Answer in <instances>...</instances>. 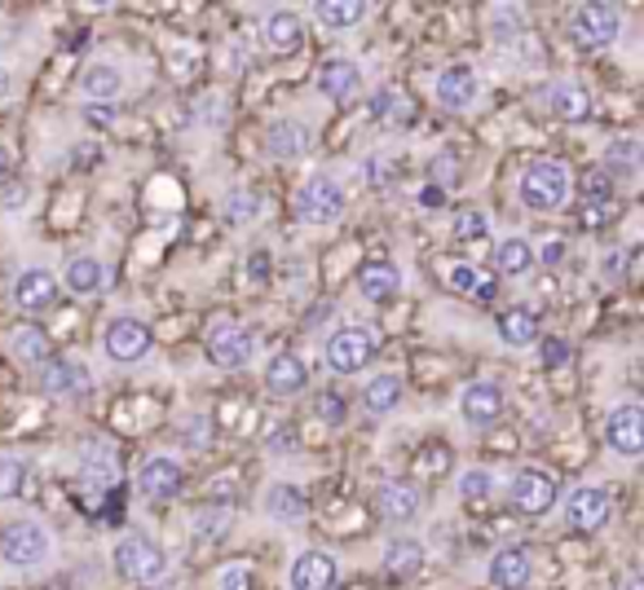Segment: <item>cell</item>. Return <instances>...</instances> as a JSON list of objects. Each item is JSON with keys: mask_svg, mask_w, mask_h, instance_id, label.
Masks as SVG:
<instances>
[{"mask_svg": "<svg viewBox=\"0 0 644 590\" xmlns=\"http://www.w3.org/2000/svg\"><path fill=\"white\" fill-rule=\"evenodd\" d=\"M115 573L128 587H155L168 573V551L146 534H128L115 542Z\"/></svg>", "mask_w": 644, "mask_h": 590, "instance_id": "1", "label": "cell"}, {"mask_svg": "<svg viewBox=\"0 0 644 590\" xmlns=\"http://www.w3.org/2000/svg\"><path fill=\"white\" fill-rule=\"evenodd\" d=\"M517 194H521V203L530 212H561L565 199H570V172H565V164H557V159L530 164L521 172V181H517Z\"/></svg>", "mask_w": 644, "mask_h": 590, "instance_id": "2", "label": "cell"}, {"mask_svg": "<svg viewBox=\"0 0 644 590\" xmlns=\"http://www.w3.org/2000/svg\"><path fill=\"white\" fill-rule=\"evenodd\" d=\"M53 556V538L35 520H13L0 529V560L9 569H40Z\"/></svg>", "mask_w": 644, "mask_h": 590, "instance_id": "3", "label": "cell"}, {"mask_svg": "<svg viewBox=\"0 0 644 590\" xmlns=\"http://www.w3.org/2000/svg\"><path fill=\"white\" fill-rule=\"evenodd\" d=\"M508 498H512V507H517L521 516L539 520V516H548V512L561 503V481H557L548 467H521V472L512 476V485H508Z\"/></svg>", "mask_w": 644, "mask_h": 590, "instance_id": "4", "label": "cell"}, {"mask_svg": "<svg viewBox=\"0 0 644 590\" xmlns=\"http://www.w3.org/2000/svg\"><path fill=\"white\" fill-rule=\"evenodd\" d=\"M349 199H344V186L335 177H310L301 190H297V217L305 225H335L344 217Z\"/></svg>", "mask_w": 644, "mask_h": 590, "instance_id": "5", "label": "cell"}, {"mask_svg": "<svg viewBox=\"0 0 644 590\" xmlns=\"http://www.w3.org/2000/svg\"><path fill=\"white\" fill-rule=\"evenodd\" d=\"M623 31V13L614 4H579L570 13V40L583 49H610Z\"/></svg>", "mask_w": 644, "mask_h": 590, "instance_id": "6", "label": "cell"}, {"mask_svg": "<svg viewBox=\"0 0 644 590\" xmlns=\"http://www.w3.org/2000/svg\"><path fill=\"white\" fill-rule=\"evenodd\" d=\"M375 352H380V339H375L371 326H340V330L326 339V366H331L335 375L362 370Z\"/></svg>", "mask_w": 644, "mask_h": 590, "instance_id": "7", "label": "cell"}, {"mask_svg": "<svg viewBox=\"0 0 644 590\" xmlns=\"http://www.w3.org/2000/svg\"><path fill=\"white\" fill-rule=\"evenodd\" d=\"M252 348H257V339H252V330L239 326V322H217V326L208 330V357H212V366H221V370L248 366V361H252Z\"/></svg>", "mask_w": 644, "mask_h": 590, "instance_id": "8", "label": "cell"}, {"mask_svg": "<svg viewBox=\"0 0 644 590\" xmlns=\"http://www.w3.org/2000/svg\"><path fill=\"white\" fill-rule=\"evenodd\" d=\"M605 441L619 459H641L644 454V410L636 401H623L605 419Z\"/></svg>", "mask_w": 644, "mask_h": 590, "instance_id": "9", "label": "cell"}, {"mask_svg": "<svg viewBox=\"0 0 644 590\" xmlns=\"http://www.w3.org/2000/svg\"><path fill=\"white\" fill-rule=\"evenodd\" d=\"M150 330L137 322V317H115L111 326H106V335H102V348H106V357L115 361V366H133V361H142L146 352H150Z\"/></svg>", "mask_w": 644, "mask_h": 590, "instance_id": "10", "label": "cell"}, {"mask_svg": "<svg viewBox=\"0 0 644 590\" xmlns=\"http://www.w3.org/2000/svg\"><path fill=\"white\" fill-rule=\"evenodd\" d=\"M565 525L579 529V534H596L605 520H610V494L596 489V485H579L565 494Z\"/></svg>", "mask_w": 644, "mask_h": 590, "instance_id": "11", "label": "cell"}, {"mask_svg": "<svg viewBox=\"0 0 644 590\" xmlns=\"http://www.w3.org/2000/svg\"><path fill=\"white\" fill-rule=\"evenodd\" d=\"M137 489H142L150 503H168V498H177V494L186 489V472L177 467V459L155 454V459H146V463L137 467Z\"/></svg>", "mask_w": 644, "mask_h": 590, "instance_id": "12", "label": "cell"}, {"mask_svg": "<svg viewBox=\"0 0 644 590\" xmlns=\"http://www.w3.org/2000/svg\"><path fill=\"white\" fill-rule=\"evenodd\" d=\"M335 582H340V565L331 551H301L288 569L292 590H335Z\"/></svg>", "mask_w": 644, "mask_h": 590, "instance_id": "13", "label": "cell"}, {"mask_svg": "<svg viewBox=\"0 0 644 590\" xmlns=\"http://www.w3.org/2000/svg\"><path fill=\"white\" fill-rule=\"evenodd\" d=\"M433 97H437V106L442 110H468L472 102H477V71L468 66V62H455V66H446L442 75H437V84H433Z\"/></svg>", "mask_w": 644, "mask_h": 590, "instance_id": "14", "label": "cell"}, {"mask_svg": "<svg viewBox=\"0 0 644 590\" xmlns=\"http://www.w3.org/2000/svg\"><path fill=\"white\" fill-rule=\"evenodd\" d=\"M459 419L468 428H490L503 419V388L499 383H468L459 392Z\"/></svg>", "mask_w": 644, "mask_h": 590, "instance_id": "15", "label": "cell"}, {"mask_svg": "<svg viewBox=\"0 0 644 590\" xmlns=\"http://www.w3.org/2000/svg\"><path fill=\"white\" fill-rule=\"evenodd\" d=\"M40 388L49 397H71V392H89V366L71 361V357H44L40 366Z\"/></svg>", "mask_w": 644, "mask_h": 590, "instance_id": "16", "label": "cell"}, {"mask_svg": "<svg viewBox=\"0 0 644 590\" xmlns=\"http://www.w3.org/2000/svg\"><path fill=\"white\" fill-rule=\"evenodd\" d=\"M266 388H270L274 397H283V401L301 397V392L310 388V366H305V357H297V352H274L270 366H266Z\"/></svg>", "mask_w": 644, "mask_h": 590, "instance_id": "17", "label": "cell"}, {"mask_svg": "<svg viewBox=\"0 0 644 590\" xmlns=\"http://www.w3.org/2000/svg\"><path fill=\"white\" fill-rule=\"evenodd\" d=\"M530 573H534V565H530V551L526 547H503L486 565V582L495 590H526L530 587Z\"/></svg>", "mask_w": 644, "mask_h": 590, "instance_id": "18", "label": "cell"}, {"mask_svg": "<svg viewBox=\"0 0 644 590\" xmlns=\"http://www.w3.org/2000/svg\"><path fill=\"white\" fill-rule=\"evenodd\" d=\"M375 516L388 520V525H411V520L419 516V489L406 485V481L380 485V494H375Z\"/></svg>", "mask_w": 644, "mask_h": 590, "instance_id": "19", "label": "cell"}, {"mask_svg": "<svg viewBox=\"0 0 644 590\" xmlns=\"http://www.w3.org/2000/svg\"><path fill=\"white\" fill-rule=\"evenodd\" d=\"M261 31H266V44H270L274 53H301V49H305V22H301L297 9H274V13H266Z\"/></svg>", "mask_w": 644, "mask_h": 590, "instance_id": "20", "label": "cell"}, {"mask_svg": "<svg viewBox=\"0 0 644 590\" xmlns=\"http://www.w3.org/2000/svg\"><path fill=\"white\" fill-rule=\"evenodd\" d=\"M58 299V278L49 270H22L13 283V304L27 313H44Z\"/></svg>", "mask_w": 644, "mask_h": 590, "instance_id": "21", "label": "cell"}, {"mask_svg": "<svg viewBox=\"0 0 644 590\" xmlns=\"http://www.w3.org/2000/svg\"><path fill=\"white\" fill-rule=\"evenodd\" d=\"M266 516L270 520H279V525H301L305 516H310V498H305V489H297V485H274L270 494H266Z\"/></svg>", "mask_w": 644, "mask_h": 590, "instance_id": "22", "label": "cell"}, {"mask_svg": "<svg viewBox=\"0 0 644 590\" xmlns=\"http://www.w3.org/2000/svg\"><path fill=\"white\" fill-rule=\"evenodd\" d=\"M357 88H362V71H357L353 62H344V57L322 62V71H319V93L322 97H331V102H349Z\"/></svg>", "mask_w": 644, "mask_h": 590, "instance_id": "23", "label": "cell"}, {"mask_svg": "<svg viewBox=\"0 0 644 590\" xmlns=\"http://www.w3.org/2000/svg\"><path fill=\"white\" fill-rule=\"evenodd\" d=\"M548 106H552L557 119H588L592 115V93L574 80H557L548 88Z\"/></svg>", "mask_w": 644, "mask_h": 590, "instance_id": "24", "label": "cell"}, {"mask_svg": "<svg viewBox=\"0 0 644 590\" xmlns=\"http://www.w3.org/2000/svg\"><path fill=\"white\" fill-rule=\"evenodd\" d=\"M266 146L274 159H301L310 150V128L301 119H279V124H270Z\"/></svg>", "mask_w": 644, "mask_h": 590, "instance_id": "25", "label": "cell"}, {"mask_svg": "<svg viewBox=\"0 0 644 590\" xmlns=\"http://www.w3.org/2000/svg\"><path fill=\"white\" fill-rule=\"evenodd\" d=\"M357 292L371 304H384V299H393L402 292V274L393 265H384V261H371V265L357 270Z\"/></svg>", "mask_w": 644, "mask_h": 590, "instance_id": "26", "label": "cell"}, {"mask_svg": "<svg viewBox=\"0 0 644 590\" xmlns=\"http://www.w3.org/2000/svg\"><path fill=\"white\" fill-rule=\"evenodd\" d=\"M62 287L75 295H97L106 287V265L97 256H71L62 270Z\"/></svg>", "mask_w": 644, "mask_h": 590, "instance_id": "27", "label": "cell"}, {"mask_svg": "<svg viewBox=\"0 0 644 590\" xmlns=\"http://www.w3.org/2000/svg\"><path fill=\"white\" fill-rule=\"evenodd\" d=\"M80 93L89 97V106H97V102H111V106H115V97L124 93V75H120L115 66H106V62H93V66L80 75Z\"/></svg>", "mask_w": 644, "mask_h": 590, "instance_id": "28", "label": "cell"}, {"mask_svg": "<svg viewBox=\"0 0 644 590\" xmlns=\"http://www.w3.org/2000/svg\"><path fill=\"white\" fill-rule=\"evenodd\" d=\"M419 569H424V542H415V538H393V542L384 547V573H388V578L406 582V578H415Z\"/></svg>", "mask_w": 644, "mask_h": 590, "instance_id": "29", "label": "cell"}, {"mask_svg": "<svg viewBox=\"0 0 644 590\" xmlns=\"http://www.w3.org/2000/svg\"><path fill=\"white\" fill-rule=\"evenodd\" d=\"M366 13H371V4H362V0H319L314 4V18H319L322 31H349Z\"/></svg>", "mask_w": 644, "mask_h": 590, "instance_id": "30", "label": "cell"}, {"mask_svg": "<svg viewBox=\"0 0 644 590\" xmlns=\"http://www.w3.org/2000/svg\"><path fill=\"white\" fill-rule=\"evenodd\" d=\"M397 401H402V375H375L362 388L366 414H388V410H397Z\"/></svg>", "mask_w": 644, "mask_h": 590, "instance_id": "31", "label": "cell"}, {"mask_svg": "<svg viewBox=\"0 0 644 590\" xmlns=\"http://www.w3.org/2000/svg\"><path fill=\"white\" fill-rule=\"evenodd\" d=\"M499 339H503L508 348H526V344H534V339H539V322H534V313H530V308H508V313L499 317Z\"/></svg>", "mask_w": 644, "mask_h": 590, "instance_id": "32", "label": "cell"}, {"mask_svg": "<svg viewBox=\"0 0 644 590\" xmlns=\"http://www.w3.org/2000/svg\"><path fill=\"white\" fill-rule=\"evenodd\" d=\"M495 261H499V274L503 278H526L534 270V247L526 239H503L499 252H495Z\"/></svg>", "mask_w": 644, "mask_h": 590, "instance_id": "33", "label": "cell"}, {"mask_svg": "<svg viewBox=\"0 0 644 590\" xmlns=\"http://www.w3.org/2000/svg\"><path fill=\"white\" fill-rule=\"evenodd\" d=\"M9 348H13V357H18L22 366H40V361L49 357V335H44L40 326H18L13 339H9Z\"/></svg>", "mask_w": 644, "mask_h": 590, "instance_id": "34", "label": "cell"}, {"mask_svg": "<svg viewBox=\"0 0 644 590\" xmlns=\"http://www.w3.org/2000/svg\"><path fill=\"white\" fill-rule=\"evenodd\" d=\"M84 476H89L93 485H111V481L120 476V459H115L102 441H89V450H84Z\"/></svg>", "mask_w": 644, "mask_h": 590, "instance_id": "35", "label": "cell"}, {"mask_svg": "<svg viewBox=\"0 0 644 590\" xmlns=\"http://www.w3.org/2000/svg\"><path fill=\"white\" fill-rule=\"evenodd\" d=\"M636 168H641V141H636V137L610 141V150H605V172H610V177H614V172L636 177Z\"/></svg>", "mask_w": 644, "mask_h": 590, "instance_id": "36", "label": "cell"}, {"mask_svg": "<svg viewBox=\"0 0 644 590\" xmlns=\"http://www.w3.org/2000/svg\"><path fill=\"white\" fill-rule=\"evenodd\" d=\"M261 212H266V199L257 190H235L226 199V221L230 225H252V221H261Z\"/></svg>", "mask_w": 644, "mask_h": 590, "instance_id": "37", "label": "cell"}, {"mask_svg": "<svg viewBox=\"0 0 644 590\" xmlns=\"http://www.w3.org/2000/svg\"><path fill=\"white\" fill-rule=\"evenodd\" d=\"M27 489V463L18 454H0V503H13Z\"/></svg>", "mask_w": 644, "mask_h": 590, "instance_id": "38", "label": "cell"}, {"mask_svg": "<svg viewBox=\"0 0 644 590\" xmlns=\"http://www.w3.org/2000/svg\"><path fill=\"white\" fill-rule=\"evenodd\" d=\"M490 494H495V472L468 467V472L459 476V498H464V503H486Z\"/></svg>", "mask_w": 644, "mask_h": 590, "instance_id": "39", "label": "cell"}, {"mask_svg": "<svg viewBox=\"0 0 644 590\" xmlns=\"http://www.w3.org/2000/svg\"><path fill=\"white\" fill-rule=\"evenodd\" d=\"M195 538L199 542H221L226 538V529H230V512H217V507H204V512H195Z\"/></svg>", "mask_w": 644, "mask_h": 590, "instance_id": "40", "label": "cell"}, {"mask_svg": "<svg viewBox=\"0 0 644 590\" xmlns=\"http://www.w3.org/2000/svg\"><path fill=\"white\" fill-rule=\"evenodd\" d=\"M490 35L495 40H517L521 35V9L517 4H490Z\"/></svg>", "mask_w": 644, "mask_h": 590, "instance_id": "41", "label": "cell"}, {"mask_svg": "<svg viewBox=\"0 0 644 590\" xmlns=\"http://www.w3.org/2000/svg\"><path fill=\"white\" fill-rule=\"evenodd\" d=\"M583 199L596 203V208H610V199H614V177H610L605 168H592V172L583 177Z\"/></svg>", "mask_w": 644, "mask_h": 590, "instance_id": "42", "label": "cell"}, {"mask_svg": "<svg viewBox=\"0 0 644 590\" xmlns=\"http://www.w3.org/2000/svg\"><path fill=\"white\" fill-rule=\"evenodd\" d=\"M486 230H490V225H486V212H477V208H468V212L455 217V239H459V243H481Z\"/></svg>", "mask_w": 644, "mask_h": 590, "instance_id": "43", "label": "cell"}, {"mask_svg": "<svg viewBox=\"0 0 644 590\" xmlns=\"http://www.w3.org/2000/svg\"><path fill=\"white\" fill-rule=\"evenodd\" d=\"M252 587H257V578H252L248 565H226L217 573V590H252Z\"/></svg>", "mask_w": 644, "mask_h": 590, "instance_id": "44", "label": "cell"}, {"mask_svg": "<svg viewBox=\"0 0 644 590\" xmlns=\"http://www.w3.org/2000/svg\"><path fill=\"white\" fill-rule=\"evenodd\" d=\"M446 278H450V287H455V292H481V278H477V270H472V265H464V261L446 265Z\"/></svg>", "mask_w": 644, "mask_h": 590, "instance_id": "45", "label": "cell"}, {"mask_svg": "<svg viewBox=\"0 0 644 590\" xmlns=\"http://www.w3.org/2000/svg\"><path fill=\"white\" fill-rule=\"evenodd\" d=\"M319 414H322V423L340 428V423H344V397H335V392L319 397Z\"/></svg>", "mask_w": 644, "mask_h": 590, "instance_id": "46", "label": "cell"}, {"mask_svg": "<svg viewBox=\"0 0 644 590\" xmlns=\"http://www.w3.org/2000/svg\"><path fill=\"white\" fill-rule=\"evenodd\" d=\"M419 208H424V212L446 208V186H437V181H433V186H424V190H419Z\"/></svg>", "mask_w": 644, "mask_h": 590, "instance_id": "47", "label": "cell"}, {"mask_svg": "<svg viewBox=\"0 0 644 590\" xmlns=\"http://www.w3.org/2000/svg\"><path fill=\"white\" fill-rule=\"evenodd\" d=\"M248 274H252L257 283H266V274H270V256H266V252H252V256H248Z\"/></svg>", "mask_w": 644, "mask_h": 590, "instance_id": "48", "label": "cell"}, {"mask_svg": "<svg viewBox=\"0 0 644 590\" xmlns=\"http://www.w3.org/2000/svg\"><path fill=\"white\" fill-rule=\"evenodd\" d=\"M366 181L371 186H384L388 181V164L384 159H366Z\"/></svg>", "mask_w": 644, "mask_h": 590, "instance_id": "49", "label": "cell"}, {"mask_svg": "<svg viewBox=\"0 0 644 590\" xmlns=\"http://www.w3.org/2000/svg\"><path fill=\"white\" fill-rule=\"evenodd\" d=\"M288 450H297V432H274L270 436V454H288Z\"/></svg>", "mask_w": 644, "mask_h": 590, "instance_id": "50", "label": "cell"}, {"mask_svg": "<svg viewBox=\"0 0 644 590\" xmlns=\"http://www.w3.org/2000/svg\"><path fill=\"white\" fill-rule=\"evenodd\" d=\"M84 119H89V124H111V119H115V106H89Z\"/></svg>", "mask_w": 644, "mask_h": 590, "instance_id": "51", "label": "cell"}, {"mask_svg": "<svg viewBox=\"0 0 644 590\" xmlns=\"http://www.w3.org/2000/svg\"><path fill=\"white\" fill-rule=\"evenodd\" d=\"M22 203H27V199H22V190H18V186H13V190H4V194H0V208H4V212H18V208H22Z\"/></svg>", "mask_w": 644, "mask_h": 590, "instance_id": "52", "label": "cell"}, {"mask_svg": "<svg viewBox=\"0 0 644 590\" xmlns=\"http://www.w3.org/2000/svg\"><path fill=\"white\" fill-rule=\"evenodd\" d=\"M539 261H543V265H561V261H565V247H561V243H548V247L539 252Z\"/></svg>", "mask_w": 644, "mask_h": 590, "instance_id": "53", "label": "cell"}, {"mask_svg": "<svg viewBox=\"0 0 644 590\" xmlns=\"http://www.w3.org/2000/svg\"><path fill=\"white\" fill-rule=\"evenodd\" d=\"M4 97H13V75L0 66V102H4Z\"/></svg>", "mask_w": 644, "mask_h": 590, "instance_id": "54", "label": "cell"}, {"mask_svg": "<svg viewBox=\"0 0 644 590\" xmlns=\"http://www.w3.org/2000/svg\"><path fill=\"white\" fill-rule=\"evenodd\" d=\"M71 155H75V164H80V159H97V150H93V146H75Z\"/></svg>", "mask_w": 644, "mask_h": 590, "instance_id": "55", "label": "cell"}, {"mask_svg": "<svg viewBox=\"0 0 644 590\" xmlns=\"http://www.w3.org/2000/svg\"><path fill=\"white\" fill-rule=\"evenodd\" d=\"M565 357V344H548V361H561Z\"/></svg>", "mask_w": 644, "mask_h": 590, "instance_id": "56", "label": "cell"}, {"mask_svg": "<svg viewBox=\"0 0 644 590\" xmlns=\"http://www.w3.org/2000/svg\"><path fill=\"white\" fill-rule=\"evenodd\" d=\"M623 590H641V578H627V582H623Z\"/></svg>", "mask_w": 644, "mask_h": 590, "instance_id": "57", "label": "cell"}]
</instances>
